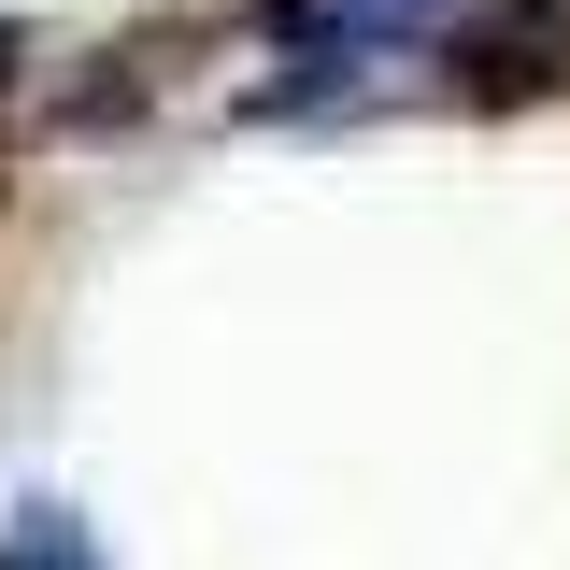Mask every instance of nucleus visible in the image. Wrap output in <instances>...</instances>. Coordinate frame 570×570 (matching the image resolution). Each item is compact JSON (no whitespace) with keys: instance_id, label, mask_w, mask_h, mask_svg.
<instances>
[{"instance_id":"obj_1","label":"nucleus","mask_w":570,"mask_h":570,"mask_svg":"<svg viewBox=\"0 0 570 570\" xmlns=\"http://www.w3.org/2000/svg\"><path fill=\"white\" fill-rule=\"evenodd\" d=\"M456 0H272V100H314V86H356V71L414 58Z\"/></svg>"},{"instance_id":"obj_2","label":"nucleus","mask_w":570,"mask_h":570,"mask_svg":"<svg viewBox=\"0 0 570 570\" xmlns=\"http://www.w3.org/2000/svg\"><path fill=\"white\" fill-rule=\"evenodd\" d=\"M0 570H100V557H86V528H71L58 499H29V513H14V542H0Z\"/></svg>"}]
</instances>
